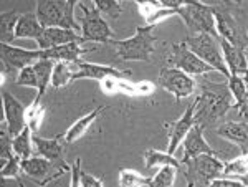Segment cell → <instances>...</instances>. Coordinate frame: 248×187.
<instances>
[{"label":"cell","mask_w":248,"mask_h":187,"mask_svg":"<svg viewBox=\"0 0 248 187\" xmlns=\"http://www.w3.org/2000/svg\"><path fill=\"white\" fill-rule=\"evenodd\" d=\"M243 174H248V153L225 162L222 176L238 177V176H243Z\"/></svg>","instance_id":"cell-33"},{"label":"cell","mask_w":248,"mask_h":187,"mask_svg":"<svg viewBox=\"0 0 248 187\" xmlns=\"http://www.w3.org/2000/svg\"><path fill=\"white\" fill-rule=\"evenodd\" d=\"M227 86H229V91H230L232 98H233V108H237L247 94V90H248L247 83L243 81V78L240 77V75H230V77L227 78Z\"/></svg>","instance_id":"cell-31"},{"label":"cell","mask_w":248,"mask_h":187,"mask_svg":"<svg viewBox=\"0 0 248 187\" xmlns=\"http://www.w3.org/2000/svg\"><path fill=\"white\" fill-rule=\"evenodd\" d=\"M43 30H45V27L40 23L37 15L27 12L18 17L17 27H15V40H35L37 42Z\"/></svg>","instance_id":"cell-22"},{"label":"cell","mask_w":248,"mask_h":187,"mask_svg":"<svg viewBox=\"0 0 248 187\" xmlns=\"http://www.w3.org/2000/svg\"><path fill=\"white\" fill-rule=\"evenodd\" d=\"M94 51V47H83L81 42H71L60 47H51V48H38V58H50V60H63V62H79L83 55Z\"/></svg>","instance_id":"cell-15"},{"label":"cell","mask_w":248,"mask_h":187,"mask_svg":"<svg viewBox=\"0 0 248 187\" xmlns=\"http://www.w3.org/2000/svg\"><path fill=\"white\" fill-rule=\"evenodd\" d=\"M91 2L103 15L111 20H118L119 15L123 14V5L119 0H91Z\"/></svg>","instance_id":"cell-34"},{"label":"cell","mask_w":248,"mask_h":187,"mask_svg":"<svg viewBox=\"0 0 248 187\" xmlns=\"http://www.w3.org/2000/svg\"><path fill=\"white\" fill-rule=\"evenodd\" d=\"M70 174H71V182H70V184L73 187H78L79 186V176H81V159H79V157L73 162Z\"/></svg>","instance_id":"cell-41"},{"label":"cell","mask_w":248,"mask_h":187,"mask_svg":"<svg viewBox=\"0 0 248 187\" xmlns=\"http://www.w3.org/2000/svg\"><path fill=\"white\" fill-rule=\"evenodd\" d=\"M81 2V0H66V5H68V9H70L71 14H75V9H77V5Z\"/></svg>","instance_id":"cell-45"},{"label":"cell","mask_w":248,"mask_h":187,"mask_svg":"<svg viewBox=\"0 0 248 187\" xmlns=\"http://www.w3.org/2000/svg\"><path fill=\"white\" fill-rule=\"evenodd\" d=\"M136 88H138L139 96H149V94H153L155 86L151 81H139L136 83Z\"/></svg>","instance_id":"cell-42"},{"label":"cell","mask_w":248,"mask_h":187,"mask_svg":"<svg viewBox=\"0 0 248 187\" xmlns=\"http://www.w3.org/2000/svg\"><path fill=\"white\" fill-rule=\"evenodd\" d=\"M167 65L175 66V68L186 71V73L192 75V77H201V75H207L210 71H215L209 63H205L201 57H197L186 45V42L172 43L170 55L167 58Z\"/></svg>","instance_id":"cell-11"},{"label":"cell","mask_w":248,"mask_h":187,"mask_svg":"<svg viewBox=\"0 0 248 187\" xmlns=\"http://www.w3.org/2000/svg\"><path fill=\"white\" fill-rule=\"evenodd\" d=\"M71 42L88 43L86 40L81 37V33H78L77 30L62 29V27H50V29L43 30V33L40 35V38L37 40V45H38V48L45 50V48L60 47V45H65V43H71Z\"/></svg>","instance_id":"cell-18"},{"label":"cell","mask_w":248,"mask_h":187,"mask_svg":"<svg viewBox=\"0 0 248 187\" xmlns=\"http://www.w3.org/2000/svg\"><path fill=\"white\" fill-rule=\"evenodd\" d=\"M243 186H248V174H243V176H238L237 177Z\"/></svg>","instance_id":"cell-46"},{"label":"cell","mask_w":248,"mask_h":187,"mask_svg":"<svg viewBox=\"0 0 248 187\" xmlns=\"http://www.w3.org/2000/svg\"><path fill=\"white\" fill-rule=\"evenodd\" d=\"M162 7H169V9H181L184 5V0H159Z\"/></svg>","instance_id":"cell-44"},{"label":"cell","mask_w":248,"mask_h":187,"mask_svg":"<svg viewBox=\"0 0 248 187\" xmlns=\"http://www.w3.org/2000/svg\"><path fill=\"white\" fill-rule=\"evenodd\" d=\"M240 77L243 78V81H245V83H247V86H248V68L243 70L242 73H240Z\"/></svg>","instance_id":"cell-47"},{"label":"cell","mask_w":248,"mask_h":187,"mask_svg":"<svg viewBox=\"0 0 248 187\" xmlns=\"http://www.w3.org/2000/svg\"><path fill=\"white\" fill-rule=\"evenodd\" d=\"M2 105H3V119L12 138L17 136L20 131L27 128V108L20 99H17L10 91L2 88Z\"/></svg>","instance_id":"cell-12"},{"label":"cell","mask_w":248,"mask_h":187,"mask_svg":"<svg viewBox=\"0 0 248 187\" xmlns=\"http://www.w3.org/2000/svg\"><path fill=\"white\" fill-rule=\"evenodd\" d=\"M174 15H179V9H169V7H161V9H157L153 15H151L149 18L146 20V25L155 27L157 23L164 22V20L169 18V17H174Z\"/></svg>","instance_id":"cell-37"},{"label":"cell","mask_w":248,"mask_h":187,"mask_svg":"<svg viewBox=\"0 0 248 187\" xmlns=\"http://www.w3.org/2000/svg\"><path fill=\"white\" fill-rule=\"evenodd\" d=\"M194 125H195V101H192L177 121L166 125L169 128V148H167V153L175 154V151L179 149L184 138L187 136V133H189Z\"/></svg>","instance_id":"cell-13"},{"label":"cell","mask_w":248,"mask_h":187,"mask_svg":"<svg viewBox=\"0 0 248 187\" xmlns=\"http://www.w3.org/2000/svg\"><path fill=\"white\" fill-rule=\"evenodd\" d=\"M225 162L220 161L218 154H201L182 162L187 186H210L214 179L223 174Z\"/></svg>","instance_id":"cell-4"},{"label":"cell","mask_w":248,"mask_h":187,"mask_svg":"<svg viewBox=\"0 0 248 187\" xmlns=\"http://www.w3.org/2000/svg\"><path fill=\"white\" fill-rule=\"evenodd\" d=\"M177 168L174 166H161V169L153 176L151 187H170L174 186L175 177H177Z\"/></svg>","instance_id":"cell-32"},{"label":"cell","mask_w":248,"mask_h":187,"mask_svg":"<svg viewBox=\"0 0 248 187\" xmlns=\"http://www.w3.org/2000/svg\"><path fill=\"white\" fill-rule=\"evenodd\" d=\"M222 2H225V3H237V5H240L243 0H222Z\"/></svg>","instance_id":"cell-48"},{"label":"cell","mask_w":248,"mask_h":187,"mask_svg":"<svg viewBox=\"0 0 248 187\" xmlns=\"http://www.w3.org/2000/svg\"><path fill=\"white\" fill-rule=\"evenodd\" d=\"M118 79L116 77H108L105 79H101V90L105 91L106 94H116L119 93V88H118Z\"/></svg>","instance_id":"cell-40"},{"label":"cell","mask_w":248,"mask_h":187,"mask_svg":"<svg viewBox=\"0 0 248 187\" xmlns=\"http://www.w3.org/2000/svg\"><path fill=\"white\" fill-rule=\"evenodd\" d=\"M22 171L27 177L37 181L38 184H46L62 176L63 172H70L71 168L65 161L53 162L43 156H30L27 159H22Z\"/></svg>","instance_id":"cell-10"},{"label":"cell","mask_w":248,"mask_h":187,"mask_svg":"<svg viewBox=\"0 0 248 187\" xmlns=\"http://www.w3.org/2000/svg\"><path fill=\"white\" fill-rule=\"evenodd\" d=\"M179 17L192 33H210L218 37L214 5H209L202 0H184V5L179 9Z\"/></svg>","instance_id":"cell-5"},{"label":"cell","mask_w":248,"mask_h":187,"mask_svg":"<svg viewBox=\"0 0 248 187\" xmlns=\"http://www.w3.org/2000/svg\"><path fill=\"white\" fill-rule=\"evenodd\" d=\"M153 29V25H138L133 37L113 42L119 60L123 62H151L155 45V35Z\"/></svg>","instance_id":"cell-3"},{"label":"cell","mask_w":248,"mask_h":187,"mask_svg":"<svg viewBox=\"0 0 248 187\" xmlns=\"http://www.w3.org/2000/svg\"><path fill=\"white\" fill-rule=\"evenodd\" d=\"M134 2L139 9V14L144 17V20H147L155 10L162 7L161 3H159V0H134Z\"/></svg>","instance_id":"cell-38"},{"label":"cell","mask_w":248,"mask_h":187,"mask_svg":"<svg viewBox=\"0 0 248 187\" xmlns=\"http://www.w3.org/2000/svg\"><path fill=\"white\" fill-rule=\"evenodd\" d=\"M35 15L45 29L62 27V29L79 30V23L75 14H71L66 0H35Z\"/></svg>","instance_id":"cell-8"},{"label":"cell","mask_w":248,"mask_h":187,"mask_svg":"<svg viewBox=\"0 0 248 187\" xmlns=\"http://www.w3.org/2000/svg\"><path fill=\"white\" fill-rule=\"evenodd\" d=\"M81 15L78 17L81 37L88 43H113L114 31L108 25L103 14L94 7V3H81Z\"/></svg>","instance_id":"cell-6"},{"label":"cell","mask_w":248,"mask_h":187,"mask_svg":"<svg viewBox=\"0 0 248 187\" xmlns=\"http://www.w3.org/2000/svg\"><path fill=\"white\" fill-rule=\"evenodd\" d=\"M230 108H233L229 86L220 83H203L202 91L195 98V125L209 128L225 118Z\"/></svg>","instance_id":"cell-1"},{"label":"cell","mask_w":248,"mask_h":187,"mask_svg":"<svg viewBox=\"0 0 248 187\" xmlns=\"http://www.w3.org/2000/svg\"><path fill=\"white\" fill-rule=\"evenodd\" d=\"M108 77H116V78H127L131 77V70H119L113 65H101V63H91V62H78V70L75 73L73 81L77 79H105Z\"/></svg>","instance_id":"cell-14"},{"label":"cell","mask_w":248,"mask_h":187,"mask_svg":"<svg viewBox=\"0 0 248 187\" xmlns=\"http://www.w3.org/2000/svg\"><path fill=\"white\" fill-rule=\"evenodd\" d=\"M119 2H123V0H119Z\"/></svg>","instance_id":"cell-49"},{"label":"cell","mask_w":248,"mask_h":187,"mask_svg":"<svg viewBox=\"0 0 248 187\" xmlns=\"http://www.w3.org/2000/svg\"><path fill=\"white\" fill-rule=\"evenodd\" d=\"M101 113H105V108H103V106H98V108L90 111V113L85 114V116L77 119V121H75L65 133V142H66V144H73V142H77L78 139H81L83 136H85L86 131L91 128V125H93L96 119L99 118V114H101Z\"/></svg>","instance_id":"cell-23"},{"label":"cell","mask_w":248,"mask_h":187,"mask_svg":"<svg viewBox=\"0 0 248 187\" xmlns=\"http://www.w3.org/2000/svg\"><path fill=\"white\" fill-rule=\"evenodd\" d=\"M0 53H2V62L7 63L10 68L20 71L29 65H33L38 60V50H27L15 47L12 43H3L0 45Z\"/></svg>","instance_id":"cell-17"},{"label":"cell","mask_w":248,"mask_h":187,"mask_svg":"<svg viewBox=\"0 0 248 187\" xmlns=\"http://www.w3.org/2000/svg\"><path fill=\"white\" fill-rule=\"evenodd\" d=\"M157 85L162 90H166L167 93H170L175 98V101L192 96L195 88H197V83H195V78L192 75L172 65H166L161 68L157 77Z\"/></svg>","instance_id":"cell-9"},{"label":"cell","mask_w":248,"mask_h":187,"mask_svg":"<svg viewBox=\"0 0 248 187\" xmlns=\"http://www.w3.org/2000/svg\"><path fill=\"white\" fill-rule=\"evenodd\" d=\"M14 83L17 86H27V88L38 90V77H37V71H35V66L29 65L20 70Z\"/></svg>","instance_id":"cell-35"},{"label":"cell","mask_w":248,"mask_h":187,"mask_svg":"<svg viewBox=\"0 0 248 187\" xmlns=\"http://www.w3.org/2000/svg\"><path fill=\"white\" fill-rule=\"evenodd\" d=\"M22 159L18 156L9 159V161L5 162V164H2V168H0V177H2V181H5V179H17L20 182V174H22Z\"/></svg>","instance_id":"cell-36"},{"label":"cell","mask_w":248,"mask_h":187,"mask_svg":"<svg viewBox=\"0 0 248 187\" xmlns=\"http://www.w3.org/2000/svg\"><path fill=\"white\" fill-rule=\"evenodd\" d=\"M12 148H14V153L17 154L20 159H27L30 156H33V131H31L29 126H27L23 131H20L17 136L12 138Z\"/></svg>","instance_id":"cell-26"},{"label":"cell","mask_w":248,"mask_h":187,"mask_svg":"<svg viewBox=\"0 0 248 187\" xmlns=\"http://www.w3.org/2000/svg\"><path fill=\"white\" fill-rule=\"evenodd\" d=\"M35 71H37L38 77V90H37V96H35V103H42L43 94L46 93L48 86L51 85V73H53V66H55V60L50 58H38L33 63Z\"/></svg>","instance_id":"cell-24"},{"label":"cell","mask_w":248,"mask_h":187,"mask_svg":"<svg viewBox=\"0 0 248 187\" xmlns=\"http://www.w3.org/2000/svg\"><path fill=\"white\" fill-rule=\"evenodd\" d=\"M144 161H146V168L153 169V168H161V166H174L177 169H182V162L179 159H175L174 154L170 153H164L159 149H147L144 153Z\"/></svg>","instance_id":"cell-27"},{"label":"cell","mask_w":248,"mask_h":187,"mask_svg":"<svg viewBox=\"0 0 248 187\" xmlns=\"http://www.w3.org/2000/svg\"><path fill=\"white\" fill-rule=\"evenodd\" d=\"M222 139H227L242 151V154L248 153V119L245 121H225L215 129Z\"/></svg>","instance_id":"cell-19"},{"label":"cell","mask_w":248,"mask_h":187,"mask_svg":"<svg viewBox=\"0 0 248 187\" xmlns=\"http://www.w3.org/2000/svg\"><path fill=\"white\" fill-rule=\"evenodd\" d=\"M220 42V48H222L223 60L227 63V68H229L230 75H240L243 70L248 68V58H247V51L240 50L238 47L232 45L229 40L218 38Z\"/></svg>","instance_id":"cell-21"},{"label":"cell","mask_w":248,"mask_h":187,"mask_svg":"<svg viewBox=\"0 0 248 187\" xmlns=\"http://www.w3.org/2000/svg\"><path fill=\"white\" fill-rule=\"evenodd\" d=\"M237 109H238V114L242 118H247L248 119V90H247V94H245V98L242 99V103L237 106Z\"/></svg>","instance_id":"cell-43"},{"label":"cell","mask_w":248,"mask_h":187,"mask_svg":"<svg viewBox=\"0 0 248 187\" xmlns=\"http://www.w3.org/2000/svg\"><path fill=\"white\" fill-rule=\"evenodd\" d=\"M214 15L218 37L229 40L232 45L248 53V27L240 5L225 2L214 3Z\"/></svg>","instance_id":"cell-2"},{"label":"cell","mask_w":248,"mask_h":187,"mask_svg":"<svg viewBox=\"0 0 248 187\" xmlns=\"http://www.w3.org/2000/svg\"><path fill=\"white\" fill-rule=\"evenodd\" d=\"M18 17L20 15L17 14V10L2 12V15H0V38L3 43L15 40V27H17Z\"/></svg>","instance_id":"cell-28"},{"label":"cell","mask_w":248,"mask_h":187,"mask_svg":"<svg viewBox=\"0 0 248 187\" xmlns=\"http://www.w3.org/2000/svg\"><path fill=\"white\" fill-rule=\"evenodd\" d=\"M103 184H105L103 179H98L93 174L81 171V176H79V186L81 187H103Z\"/></svg>","instance_id":"cell-39"},{"label":"cell","mask_w":248,"mask_h":187,"mask_svg":"<svg viewBox=\"0 0 248 187\" xmlns=\"http://www.w3.org/2000/svg\"><path fill=\"white\" fill-rule=\"evenodd\" d=\"M46 109L42 103H35L31 101V105L27 108V126L33 131V133H38L40 126H42L43 119H45Z\"/></svg>","instance_id":"cell-30"},{"label":"cell","mask_w":248,"mask_h":187,"mask_svg":"<svg viewBox=\"0 0 248 187\" xmlns=\"http://www.w3.org/2000/svg\"><path fill=\"white\" fill-rule=\"evenodd\" d=\"M65 134H58L55 138H42L33 133L35 153L53 162H60L65 157Z\"/></svg>","instance_id":"cell-20"},{"label":"cell","mask_w":248,"mask_h":187,"mask_svg":"<svg viewBox=\"0 0 248 187\" xmlns=\"http://www.w3.org/2000/svg\"><path fill=\"white\" fill-rule=\"evenodd\" d=\"M78 70V62H55L53 73H51V86L53 88H65L70 85L75 78V73Z\"/></svg>","instance_id":"cell-25"},{"label":"cell","mask_w":248,"mask_h":187,"mask_svg":"<svg viewBox=\"0 0 248 187\" xmlns=\"http://www.w3.org/2000/svg\"><path fill=\"white\" fill-rule=\"evenodd\" d=\"M203 126L201 125H194L190 128V131L187 133V136L182 141V149H184V156L181 159V162L187 161L190 157L201 156V154H217L209 142L203 138Z\"/></svg>","instance_id":"cell-16"},{"label":"cell","mask_w":248,"mask_h":187,"mask_svg":"<svg viewBox=\"0 0 248 187\" xmlns=\"http://www.w3.org/2000/svg\"><path fill=\"white\" fill-rule=\"evenodd\" d=\"M220 37L210 33H192L186 38V45L194 51L197 57H201L203 62L209 65L215 71L222 73L225 78L230 77V71L227 68V63L223 60L222 48H220Z\"/></svg>","instance_id":"cell-7"},{"label":"cell","mask_w":248,"mask_h":187,"mask_svg":"<svg viewBox=\"0 0 248 187\" xmlns=\"http://www.w3.org/2000/svg\"><path fill=\"white\" fill-rule=\"evenodd\" d=\"M153 177L142 176L141 172L134 169H121L119 171L118 184L121 187H134V186H151Z\"/></svg>","instance_id":"cell-29"}]
</instances>
